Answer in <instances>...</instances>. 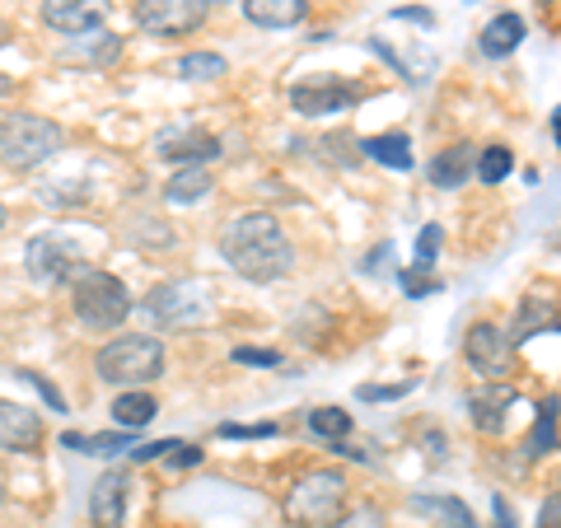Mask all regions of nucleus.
Wrapping results in <instances>:
<instances>
[{"label": "nucleus", "instance_id": "f257e3e1", "mask_svg": "<svg viewBox=\"0 0 561 528\" xmlns=\"http://www.w3.org/2000/svg\"><path fill=\"white\" fill-rule=\"evenodd\" d=\"M216 249L225 257V267L234 276L253 280V286H272L295 272V243L280 230V220L272 210H243L220 230Z\"/></svg>", "mask_w": 561, "mask_h": 528}, {"label": "nucleus", "instance_id": "f03ea898", "mask_svg": "<svg viewBox=\"0 0 561 528\" xmlns=\"http://www.w3.org/2000/svg\"><path fill=\"white\" fill-rule=\"evenodd\" d=\"M346 472L342 468H309L290 482L286 501H280V515L290 528H332L346 515Z\"/></svg>", "mask_w": 561, "mask_h": 528}, {"label": "nucleus", "instance_id": "7ed1b4c3", "mask_svg": "<svg viewBox=\"0 0 561 528\" xmlns=\"http://www.w3.org/2000/svg\"><path fill=\"white\" fill-rule=\"evenodd\" d=\"M94 375L113 389H146L164 375V342L150 332H122V337L99 346Z\"/></svg>", "mask_w": 561, "mask_h": 528}, {"label": "nucleus", "instance_id": "20e7f679", "mask_svg": "<svg viewBox=\"0 0 561 528\" xmlns=\"http://www.w3.org/2000/svg\"><path fill=\"white\" fill-rule=\"evenodd\" d=\"M70 309L90 332H113L131 319V290L127 280L103 272V267H84L70 280Z\"/></svg>", "mask_w": 561, "mask_h": 528}, {"label": "nucleus", "instance_id": "39448f33", "mask_svg": "<svg viewBox=\"0 0 561 528\" xmlns=\"http://www.w3.org/2000/svg\"><path fill=\"white\" fill-rule=\"evenodd\" d=\"M66 131L43 113H10L0 122V164L10 173H33L43 169L51 154H61Z\"/></svg>", "mask_w": 561, "mask_h": 528}, {"label": "nucleus", "instance_id": "423d86ee", "mask_svg": "<svg viewBox=\"0 0 561 528\" xmlns=\"http://www.w3.org/2000/svg\"><path fill=\"white\" fill-rule=\"evenodd\" d=\"M140 313H146L154 328H169V332L202 328V323H210V286L197 276L160 280V286L140 299Z\"/></svg>", "mask_w": 561, "mask_h": 528}, {"label": "nucleus", "instance_id": "0eeeda50", "mask_svg": "<svg viewBox=\"0 0 561 528\" xmlns=\"http://www.w3.org/2000/svg\"><path fill=\"white\" fill-rule=\"evenodd\" d=\"M463 360L482 383H505L515 369V342L501 323H472L463 337Z\"/></svg>", "mask_w": 561, "mask_h": 528}, {"label": "nucleus", "instance_id": "6e6552de", "mask_svg": "<svg viewBox=\"0 0 561 528\" xmlns=\"http://www.w3.org/2000/svg\"><path fill=\"white\" fill-rule=\"evenodd\" d=\"M154 154L173 169H206V164H216L225 150H220V136L206 131L202 122H173V127L154 136Z\"/></svg>", "mask_w": 561, "mask_h": 528}, {"label": "nucleus", "instance_id": "1a4fd4ad", "mask_svg": "<svg viewBox=\"0 0 561 528\" xmlns=\"http://www.w3.org/2000/svg\"><path fill=\"white\" fill-rule=\"evenodd\" d=\"M365 99V90L346 76H305L290 84V108L300 117H332V113H346Z\"/></svg>", "mask_w": 561, "mask_h": 528}, {"label": "nucleus", "instance_id": "9d476101", "mask_svg": "<svg viewBox=\"0 0 561 528\" xmlns=\"http://www.w3.org/2000/svg\"><path fill=\"white\" fill-rule=\"evenodd\" d=\"M24 272L38 286H66V280H76L84 272V257L76 253V243L66 234H38L24 249Z\"/></svg>", "mask_w": 561, "mask_h": 528}, {"label": "nucleus", "instance_id": "9b49d317", "mask_svg": "<svg viewBox=\"0 0 561 528\" xmlns=\"http://www.w3.org/2000/svg\"><path fill=\"white\" fill-rule=\"evenodd\" d=\"M131 20L154 38H187L206 24V5H197V0H136Z\"/></svg>", "mask_w": 561, "mask_h": 528}, {"label": "nucleus", "instance_id": "f8f14e48", "mask_svg": "<svg viewBox=\"0 0 561 528\" xmlns=\"http://www.w3.org/2000/svg\"><path fill=\"white\" fill-rule=\"evenodd\" d=\"M113 0H43V24L61 38H94Z\"/></svg>", "mask_w": 561, "mask_h": 528}, {"label": "nucleus", "instance_id": "ddd939ff", "mask_svg": "<svg viewBox=\"0 0 561 528\" xmlns=\"http://www.w3.org/2000/svg\"><path fill=\"white\" fill-rule=\"evenodd\" d=\"M127 505H131V472L108 468L90 491V524L94 528H127Z\"/></svg>", "mask_w": 561, "mask_h": 528}, {"label": "nucleus", "instance_id": "4468645a", "mask_svg": "<svg viewBox=\"0 0 561 528\" xmlns=\"http://www.w3.org/2000/svg\"><path fill=\"white\" fill-rule=\"evenodd\" d=\"M515 383H478L463 402H468V421H472V431L486 435V439H496L505 435V412L515 408Z\"/></svg>", "mask_w": 561, "mask_h": 528}, {"label": "nucleus", "instance_id": "2eb2a0df", "mask_svg": "<svg viewBox=\"0 0 561 528\" xmlns=\"http://www.w3.org/2000/svg\"><path fill=\"white\" fill-rule=\"evenodd\" d=\"M43 416L24 408V402L0 398V449L10 454H38L43 449Z\"/></svg>", "mask_w": 561, "mask_h": 528}, {"label": "nucleus", "instance_id": "dca6fc26", "mask_svg": "<svg viewBox=\"0 0 561 528\" xmlns=\"http://www.w3.org/2000/svg\"><path fill=\"white\" fill-rule=\"evenodd\" d=\"M408 509H412V515H421V519H431L435 528H478L468 501L463 496H449V491H412Z\"/></svg>", "mask_w": 561, "mask_h": 528}, {"label": "nucleus", "instance_id": "f3484780", "mask_svg": "<svg viewBox=\"0 0 561 528\" xmlns=\"http://www.w3.org/2000/svg\"><path fill=\"white\" fill-rule=\"evenodd\" d=\"M524 33H529L524 14L501 10V14H491V20L482 24V33H478V51H482L486 61H505V57H511V51L524 43Z\"/></svg>", "mask_w": 561, "mask_h": 528}, {"label": "nucleus", "instance_id": "a211bd4d", "mask_svg": "<svg viewBox=\"0 0 561 528\" xmlns=\"http://www.w3.org/2000/svg\"><path fill=\"white\" fill-rule=\"evenodd\" d=\"M472 173H478V150H472L468 140H459V146H449V150L435 154L431 169H426V179H431V187L454 192V187H463Z\"/></svg>", "mask_w": 561, "mask_h": 528}, {"label": "nucleus", "instance_id": "6ab92c4d", "mask_svg": "<svg viewBox=\"0 0 561 528\" xmlns=\"http://www.w3.org/2000/svg\"><path fill=\"white\" fill-rule=\"evenodd\" d=\"M561 328V305L557 299H519V309H515V323H511V342L524 346L529 337H538V332H557Z\"/></svg>", "mask_w": 561, "mask_h": 528}, {"label": "nucleus", "instance_id": "aec40b11", "mask_svg": "<svg viewBox=\"0 0 561 528\" xmlns=\"http://www.w3.org/2000/svg\"><path fill=\"white\" fill-rule=\"evenodd\" d=\"M557 439H561V398L548 393L538 402L529 439H524V459H548V454H557Z\"/></svg>", "mask_w": 561, "mask_h": 528}, {"label": "nucleus", "instance_id": "412c9836", "mask_svg": "<svg viewBox=\"0 0 561 528\" xmlns=\"http://www.w3.org/2000/svg\"><path fill=\"white\" fill-rule=\"evenodd\" d=\"M243 14L257 28H295L309 20V0H243Z\"/></svg>", "mask_w": 561, "mask_h": 528}, {"label": "nucleus", "instance_id": "4be33fe9", "mask_svg": "<svg viewBox=\"0 0 561 528\" xmlns=\"http://www.w3.org/2000/svg\"><path fill=\"white\" fill-rule=\"evenodd\" d=\"M360 154L365 160H375L383 169H398V173H408L416 160H412V140L408 131H379V136H365L360 140Z\"/></svg>", "mask_w": 561, "mask_h": 528}, {"label": "nucleus", "instance_id": "5701e85b", "mask_svg": "<svg viewBox=\"0 0 561 528\" xmlns=\"http://www.w3.org/2000/svg\"><path fill=\"white\" fill-rule=\"evenodd\" d=\"M66 449H84L90 459H122V454L136 449V431H103V435H80V431H66L61 435Z\"/></svg>", "mask_w": 561, "mask_h": 528}, {"label": "nucleus", "instance_id": "b1692460", "mask_svg": "<svg viewBox=\"0 0 561 528\" xmlns=\"http://www.w3.org/2000/svg\"><path fill=\"white\" fill-rule=\"evenodd\" d=\"M154 412H160V398H154L150 389H127V393H117L113 402V421H117V431H146Z\"/></svg>", "mask_w": 561, "mask_h": 528}, {"label": "nucleus", "instance_id": "393cba45", "mask_svg": "<svg viewBox=\"0 0 561 528\" xmlns=\"http://www.w3.org/2000/svg\"><path fill=\"white\" fill-rule=\"evenodd\" d=\"M216 192V179H210V169H173L169 183H164V202L169 206H192Z\"/></svg>", "mask_w": 561, "mask_h": 528}, {"label": "nucleus", "instance_id": "a878e982", "mask_svg": "<svg viewBox=\"0 0 561 528\" xmlns=\"http://www.w3.org/2000/svg\"><path fill=\"white\" fill-rule=\"evenodd\" d=\"M230 76V61L220 51H183L179 57V80L187 84H206V80H225Z\"/></svg>", "mask_w": 561, "mask_h": 528}, {"label": "nucleus", "instance_id": "bb28decb", "mask_svg": "<svg viewBox=\"0 0 561 528\" xmlns=\"http://www.w3.org/2000/svg\"><path fill=\"white\" fill-rule=\"evenodd\" d=\"M305 426H309L313 439H323V445H346V435H351L356 421H351L342 408H313Z\"/></svg>", "mask_w": 561, "mask_h": 528}, {"label": "nucleus", "instance_id": "cd10ccee", "mask_svg": "<svg viewBox=\"0 0 561 528\" xmlns=\"http://www.w3.org/2000/svg\"><path fill=\"white\" fill-rule=\"evenodd\" d=\"M511 169H515V150L511 146H486V150H478V183L496 187V183L511 179Z\"/></svg>", "mask_w": 561, "mask_h": 528}, {"label": "nucleus", "instance_id": "c85d7f7f", "mask_svg": "<svg viewBox=\"0 0 561 528\" xmlns=\"http://www.w3.org/2000/svg\"><path fill=\"white\" fill-rule=\"evenodd\" d=\"M393 280H398V290L408 295V299H426V295L440 290V280H435L431 272H421V267H398Z\"/></svg>", "mask_w": 561, "mask_h": 528}, {"label": "nucleus", "instance_id": "c756f323", "mask_svg": "<svg viewBox=\"0 0 561 528\" xmlns=\"http://www.w3.org/2000/svg\"><path fill=\"white\" fill-rule=\"evenodd\" d=\"M440 249H445V230H440V225H421V234H416V267L431 272L435 257H440Z\"/></svg>", "mask_w": 561, "mask_h": 528}, {"label": "nucleus", "instance_id": "7c9ffc66", "mask_svg": "<svg viewBox=\"0 0 561 528\" xmlns=\"http://www.w3.org/2000/svg\"><path fill=\"white\" fill-rule=\"evenodd\" d=\"M14 379H24L28 389H38V398L47 402V408L57 412V416H66V398H61V389H57V383H51L47 375H38V369H14Z\"/></svg>", "mask_w": 561, "mask_h": 528}, {"label": "nucleus", "instance_id": "2f4dec72", "mask_svg": "<svg viewBox=\"0 0 561 528\" xmlns=\"http://www.w3.org/2000/svg\"><path fill=\"white\" fill-rule=\"evenodd\" d=\"M43 202H47V206H84V202H90V187H84L80 179H70V183H47V187H43Z\"/></svg>", "mask_w": 561, "mask_h": 528}, {"label": "nucleus", "instance_id": "473e14b6", "mask_svg": "<svg viewBox=\"0 0 561 528\" xmlns=\"http://www.w3.org/2000/svg\"><path fill=\"white\" fill-rule=\"evenodd\" d=\"M416 393V379H398V383H365V389H356L360 402H398Z\"/></svg>", "mask_w": 561, "mask_h": 528}, {"label": "nucleus", "instance_id": "72a5a7b5", "mask_svg": "<svg viewBox=\"0 0 561 528\" xmlns=\"http://www.w3.org/2000/svg\"><path fill=\"white\" fill-rule=\"evenodd\" d=\"M230 360L234 365H253V369H280V351L276 346H234Z\"/></svg>", "mask_w": 561, "mask_h": 528}, {"label": "nucleus", "instance_id": "f704fd0d", "mask_svg": "<svg viewBox=\"0 0 561 528\" xmlns=\"http://www.w3.org/2000/svg\"><path fill=\"white\" fill-rule=\"evenodd\" d=\"M122 57V38L117 33H94V43L84 47V61L90 66H113Z\"/></svg>", "mask_w": 561, "mask_h": 528}, {"label": "nucleus", "instance_id": "c9c22d12", "mask_svg": "<svg viewBox=\"0 0 561 528\" xmlns=\"http://www.w3.org/2000/svg\"><path fill=\"white\" fill-rule=\"evenodd\" d=\"M332 528H383V509L379 505H356V509H346Z\"/></svg>", "mask_w": 561, "mask_h": 528}, {"label": "nucleus", "instance_id": "e433bc0d", "mask_svg": "<svg viewBox=\"0 0 561 528\" xmlns=\"http://www.w3.org/2000/svg\"><path fill=\"white\" fill-rule=\"evenodd\" d=\"M280 435L276 421H262V426H239V421H225L220 426V439H272Z\"/></svg>", "mask_w": 561, "mask_h": 528}, {"label": "nucleus", "instance_id": "4c0bfd02", "mask_svg": "<svg viewBox=\"0 0 561 528\" xmlns=\"http://www.w3.org/2000/svg\"><path fill=\"white\" fill-rule=\"evenodd\" d=\"M383 262H393V239L375 243V249L360 257V272H365V276H379V272H383Z\"/></svg>", "mask_w": 561, "mask_h": 528}, {"label": "nucleus", "instance_id": "58836bf2", "mask_svg": "<svg viewBox=\"0 0 561 528\" xmlns=\"http://www.w3.org/2000/svg\"><path fill=\"white\" fill-rule=\"evenodd\" d=\"M534 528H561V491H548V496H542Z\"/></svg>", "mask_w": 561, "mask_h": 528}, {"label": "nucleus", "instance_id": "ea45409f", "mask_svg": "<svg viewBox=\"0 0 561 528\" xmlns=\"http://www.w3.org/2000/svg\"><path fill=\"white\" fill-rule=\"evenodd\" d=\"M202 459H206V449H197V445H187V439H179V449H173L164 463H169V468H197Z\"/></svg>", "mask_w": 561, "mask_h": 528}, {"label": "nucleus", "instance_id": "a19ab883", "mask_svg": "<svg viewBox=\"0 0 561 528\" xmlns=\"http://www.w3.org/2000/svg\"><path fill=\"white\" fill-rule=\"evenodd\" d=\"M491 519H496V528H515V509H511V501H505L501 491L491 496Z\"/></svg>", "mask_w": 561, "mask_h": 528}, {"label": "nucleus", "instance_id": "79ce46f5", "mask_svg": "<svg viewBox=\"0 0 561 528\" xmlns=\"http://www.w3.org/2000/svg\"><path fill=\"white\" fill-rule=\"evenodd\" d=\"M552 140H557V150H561V103L552 108Z\"/></svg>", "mask_w": 561, "mask_h": 528}, {"label": "nucleus", "instance_id": "37998d69", "mask_svg": "<svg viewBox=\"0 0 561 528\" xmlns=\"http://www.w3.org/2000/svg\"><path fill=\"white\" fill-rule=\"evenodd\" d=\"M10 90H14V80H10V76H0V99H5Z\"/></svg>", "mask_w": 561, "mask_h": 528}, {"label": "nucleus", "instance_id": "c03bdc74", "mask_svg": "<svg viewBox=\"0 0 561 528\" xmlns=\"http://www.w3.org/2000/svg\"><path fill=\"white\" fill-rule=\"evenodd\" d=\"M5 43H10V24H5V20H0V47H5Z\"/></svg>", "mask_w": 561, "mask_h": 528}, {"label": "nucleus", "instance_id": "a18cd8bd", "mask_svg": "<svg viewBox=\"0 0 561 528\" xmlns=\"http://www.w3.org/2000/svg\"><path fill=\"white\" fill-rule=\"evenodd\" d=\"M5 220H10V210H5V202H0V230H5Z\"/></svg>", "mask_w": 561, "mask_h": 528}, {"label": "nucleus", "instance_id": "49530a36", "mask_svg": "<svg viewBox=\"0 0 561 528\" xmlns=\"http://www.w3.org/2000/svg\"><path fill=\"white\" fill-rule=\"evenodd\" d=\"M197 5H206V10H210V5H225V0H197Z\"/></svg>", "mask_w": 561, "mask_h": 528}, {"label": "nucleus", "instance_id": "de8ad7c7", "mask_svg": "<svg viewBox=\"0 0 561 528\" xmlns=\"http://www.w3.org/2000/svg\"><path fill=\"white\" fill-rule=\"evenodd\" d=\"M0 509H5V486H0Z\"/></svg>", "mask_w": 561, "mask_h": 528}]
</instances>
